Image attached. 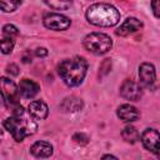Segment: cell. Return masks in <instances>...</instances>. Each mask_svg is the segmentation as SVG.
Listing matches in <instances>:
<instances>
[{
    "label": "cell",
    "mask_w": 160,
    "mask_h": 160,
    "mask_svg": "<svg viewBox=\"0 0 160 160\" xmlns=\"http://www.w3.org/2000/svg\"><path fill=\"white\" fill-rule=\"evenodd\" d=\"M88 70V62L82 56L62 60L58 66L59 76L68 86H78L82 82Z\"/></svg>",
    "instance_id": "6da1fadb"
},
{
    "label": "cell",
    "mask_w": 160,
    "mask_h": 160,
    "mask_svg": "<svg viewBox=\"0 0 160 160\" xmlns=\"http://www.w3.org/2000/svg\"><path fill=\"white\" fill-rule=\"evenodd\" d=\"M85 16L90 24L102 28L114 26L120 20V12L118 11V9L105 2H98L90 5L86 10Z\"/></svg>",
    "instance_id": "7a4b0ae2"
},
{
    "label": "cell",
    "mask_w": 160,
    "mask_h": 160,
    "mask_svg": "<svg viewBox=\"0 0 160 160\" xmlns=\"http://www.w3.org/2000/svg\"><path fill=\"white\" fill-rule=\"evenodd\" d=\"M4 128L10 132L15 141H22L25 138L32 135L38 130L34 120L25 116V112L12 114V116L4 120Z\"/></svg>",
    "instance_id": "3957f363"
},
{
    "label": "cell",
    "mask_w": 160,
    "mask_h": 160,
    "mask_svg": "<svg viewBox=\"0 0 160 160\" xmlns=\"http://www.w3.org/2000/svg\"><path fill=\"white\" fill-rule=\"evenodd\" d=\"M84 48L96 55L108 52L112 46V40L109 35L104 32H90L82 40Z\"/></svg>",
    "instance_id": "277c9868"
},
{
    "label": "cell",
    "mask_w": 160,
    "mask_h": 160,
    "mask_svg": "<svg viewBox=\"0 0 160 160\" xmlns=\"http://www.w3.org/2000/svg\"><path fill=\"white\" fill-rule=\"evenodd\" d=\"M1 94H2V100L4 104L8 108H15L20 105L19 102V86L15 85V82L5 76L1 78Z\"/></svg>",
    "instance_id": "5b68a950"
},
{
    "label": "cell",
    "mask_w": 160,
    "mask_h": 160,
    "mask_svg": "<svg viewBox=\"0 0 160 160\" xmlns=\"http://www.w3.org/2000/svg\"><path fill=\"white\" fill-rule=\"evenodd\" d=\"M42 22L45 25V28L50 29V30H55V31H61V30H66L71 21L68 16L61 15V14H56V12H49L42 18Z\"/></svg>",
    "instance_id": "8992f818"
},
{
    "label": "cell",
    "mask_w": 160,
    "mask_h": 160,
    "mask_svg": "<svg viewBox=\"0 0 160 160\" xmlns=\"http://www.w3.org/2000/svg\"><path fill=\"white\" fill-rule=\"evenodd\" d=\"M144 148L160 156V132L155 129H146L140 136Z\"/></svg>",
    "instance_id": "52a82bcc"
},
{
    "label": "cell",
    "mask_w": 160,
    "mask_h": 160,
    "mask_svg": "<svg viewBox=\"0 0 160 160\" xmlns=\"http://www.w3.org/2000/svg\"><path fill=\"white\" fill-rule=\"evenodd\" d=\"M120 95L129 101H139L142 96V89L138 82L128 79L120 86Z\"/></svg>",
    "instance_id": "ba28073f"
},
{
    "label": "cell",
    "mask_w": 160,
    "mask_h": 160,
    "mask_svg": "<svg viewBox=\"0 0 160 160\" xmlns=\"http://www.w3.org/2000/svg\"><path fill=\"white\" fill-rule=\"evenodd\" d=\"M139 78H140V81L145 86L148 88L152 86L156 80V71H155L154 65L150 62H142L139 66Z\"/></svg>",
    "instance_id": "9c48e42d"
},
{
    "label": "cell",
    "mask_w": 160,
    "mask_h": 160,
    "mask_svg": "<svg viewBox=\"0 0 160 160\" xmlns=\"http://www.w3.org/2000/svg\"><path fill=\"white\" fill-rule=\"evenodd\" d=\"M142 28V22L136 18H128L116 30V34L119 36H128Z\"/></svg>",
    "instance_id": "30bf717a"
},
{
    "label": "cell",
    "mask_w": 160,
    "mask_h": 160,
    "mask_svg": "<svg viewBox=\"0 0 160 160\" xmlns=\"http://www.w3.org/2000/svg\"><path fill=\"white\" fill-rule=\"evenodd\" d=\"M40 90V86L38 82L30 80V79H22L19 84V92L22 98L25 99H31L34 98Z\"/></svg>",
    "instance_id": "8fae6325"
},
{
    "label": "cell",
    "mask_w": 160,
    "mask_h": 160,
    "mask_svg": "<svg viewBox=\"0 0 160 160\" xmlns=\"http://www.w3.org/2000/svg\"><path fill=\"white\" fill-rule=\"evenodd\" d=\"M118 116L125 122H132L140 118V112L135 106L130 104H124L118 108Z\"/></svg>",
    "instance_id": "7c38bea8"
},
{
    "label": "cell",
    "mask_w": 160,
    "mask_h": 160,
    "mask_svg": "<svg viewBox=\"0 0 160 160\" xmlns=\"http://www.w3.org/2000/svg\"><path fill=\"white\" fill-rule=\"evenodd\" d=\"M28 111H29V115H31L34 119H38V120L45 119L48 116V114H49L48 105L41 100L31 101L29 104V106H28Z\"/></svg>",
    "instance_id": "4fadbf2b"
},
{
    "label": "cell",
    "mask_w": 160,
    "mask_h": 160,
    "mask_svg": "<svg viewBox=\"0 0 160 160\" xmlns=\"http://www.w3.org/2000/svg\"><path fill=\"white\" fill-rule=\"evenodd\" d=\"M30 152L36 158H49L52 154V145L48 141H36L30 148Z\"/></svg>",
    "instance_id": "5bb4252c"
},
{
    "label": "cell",
    "mask_w": 160,
    "mask_h": 160,
    "mask_svg": "<svg viewBox=\"0 0 160 160\" xmlns=\"http://www.w3.org/2000/svg\"><path fill=\"white\" fill-rule=\"evenodd\" d=\"M82 106H84V104H82L81 99H79L76 96L65 98L62 100V102L60 104V109L64 112H76V111H80L82 109Z\"/></svg>",
    "instance_id": "9a60e30c"
},
{
    "label": "cell",
    "mask_w": 160,
    "mask_h": 160,
    "mask_svg": "<svg viewBox=\"0 0 160 160\" xmlns=\"http://www.w3.org/2000/svg\"><path fill=\"white\" fill-rule=\"evenodd\" d=\"M121 135H122V139H124L126 142H130V144H134V142H136L138 140H140V134H139V131L136 130V128H134V126H131V125L125 126L124 130H122V132H121Z\"/></svg>",
    "instance_id": "2e32d148"
},
{
    "label": "cell",
    "mask_w": 160,
    "mask_h": 160,
    "mask_svg": "<svg viewBox=\"0 0 160 160\" xmlns=\"http://www.w3.org/2000/svg\"><path fill=\"white\" fill-rule=\"evenodd\" d=\"M44 2L55 10H68L72 5V0H44Z\"/></svg>",
    "instance_id": "e0dca14e"
},
{
    "label": "cell",
    "mask_w": 160,
    "mask_h": 160,
    "mask_svg": "<svg viewBox=\"0 0 160 160\" xmlns=\"http://www.w3.org/2000/svg\"><path fill=\"white\" fill-rule=\"evenodd\" d=\"M22 0H0V8L5 12H11L15 11L20 5Z\"/></svg>",
    "instance_id": "ac0fdd59"
},
{
    "label": "cell",
    "mask_w": 160,
    "mask_h": 160,
    "mask_svg": "<svg viewBox=\"0 0 160 160\" xmlns=\"http://www.w3.org/2000/svg\"><path fill=\"white\" fill-rule=\"evenodd\" d=\"M14 49V40L10 35H4L1 39V51L2 54H10Z\"/></svg>",
    "instance_id": "d6986e66"
},
{
    "label": "cell",
    "mask_w": 160,
    "mask_h": 160,
    "mask_svg": "<svg viewBox=\"0 0 160 160\" xmlns=\"http://www.w3.org/2000/svg\"><path fill=\"white\" fill-rule=\"evenodd\" d=\"M72 140L76 142V144H80V145H85L89 142V138L82 134V132H76L74 136H72Z\"/></svg>",
    "instance_id": "ffe728a7"
},
{
    "label": "cell",
    "mask_w": 160,
    "mask_h": 160,
    "mask_svg": "<svg viewBox=\"0 0 160 160\" xmlns=\"http://www.w3.org/2000/svg\"><path fill=\"white\" fill-rule=\"evenodd\" d=\"M2 32H4V35H10V36H12V35H16L19 31H18V28H16V26L8 24V25H5V26L2 28Z\"/></svg>",
    "instance_id": "44dd1931"
},
{
    "label": "cell",
    "mask_w": 160,
    "mask_h": 160,
    "mask_svg": "<svg viewBox=\"0 0 160 160\" xmlns=\"http://www.w3.org/2000/svg\"><path fill=\"white\" fill-rule=\"evenodd\" d=\"M151 9L154 15L160 19V0H151Z\"/></svg>",
    "instance_id": "7402d4cb"
},
{
    "label": "cell",
    "mask_w": 160,
    "mask_h": 160,
    "mask_svg": "<svg viewBox=\"0 0 160 160\" xmlns=\"http://www.w3.org/2000/svg\"><path fill=\"white\" fill-rule=\"evenodd\" d=\"M6 71L9 72V74H11V75H18L19 74V68L16 66V65H14V64H10L8 68H6Z\"/></svg>",
    "instance_id": "603a6c76"
},
{
    "label": "cell",
    "mask_w": 160,
    "mask_h": 160,
    "mask_svg": "<svg viewBox=\"0 0 160 160\" xmlns=\"http://www.w3.org/2000/svg\"><path fill=\"white\" fill-rule=\"evenodd\" d=\"M35 55H36V56H40V58H44V56L48 55V50H46L45 48H38V49L35 50Z\"/></svg>",
    "instance_id": "cb8c5ba5"
},
{
    "label": "cell",
    "mask_w": 160,
    "mask_h": 160,
    "mask_svg": "<svg viewBox=\"0 0 160 160\" xmlns=\"http://www.w3.org/2000/svg\"><path fill=\"white\" fill-rule=\"evenodd\" d=\"M102 159H116V156H114V155H104Z\"/></svg>",
    "instance_id": "d4e9b609"
}]
</instances>
